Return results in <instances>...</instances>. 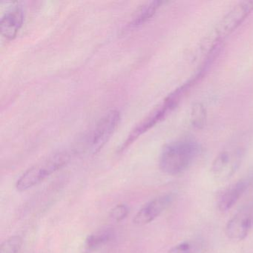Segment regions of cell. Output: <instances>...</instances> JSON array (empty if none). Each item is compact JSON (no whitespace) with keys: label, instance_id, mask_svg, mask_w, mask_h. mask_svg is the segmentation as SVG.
I'll use <instances>...</instances> for the list:
<instances>
[{"label":"cell","instance_id":"1","mask_svg":"<svg viewBox=\"0 0 253 253\" xmlns=\"http://www.w3.org/2000/svg\"><path fill=\"white\" fill-rule=\"evenodd\" d=\"M201 152V145L191 139H181L164 146L159 159L161 171L171 176L179 175L189 169Z\"/></svg>","mask_w":253,"mask_h":253},{"label":"cell","instance_id":"2","mask_svg":"<svg viewBox=\"0 0 253 253\" xmlns=\"http://www.w3.org/2000/svg\"><path fill=\"white\" fill-rule=\"evenodd\" d=\"M71 156L66 151L57 152L28 169L17 180L16 189L19 192H26L42 183L45 179L61 169L70 161Z\"/></svg>","mask_w":253,"mask_h":253},{"label":"cell","instance_id":"3","mask_svg":"<svg viewBox=\"0 0 253 253\" xmlns=\"http://www.w3.org/2000/svg\"><path fill=\"white\" fill-rule=\"evenodd\" d=\"M183 97L182 94L177 89L169 94L168 97H166L161 104L152 110L144 119L142 120L134 127V129L130 132L126 140L123 144L121 150H125L130 145L132 144L133 142L140 137V135L164 121L178 106Z\"/></svg>","mask_w":253,"mask_h":253},{"label":"cell","instance_id":"4","mask_svg":"<svg viewBox=\"0 0 253 253\" xmlns=\"http://www.w3.org/2000/svg\"><path fill=\"white\" fill-rule=\"evenodd\" d=\"M121 121V113L118 110L106 112L96 124L85 142V149L90 154L97 153L113 135Z\"/></svg>","mask_w":253,"mask_h":253},{"label":"cell","instance_id":"5","mask_svg":"<svg viewBox=\"0 0 253 253\" xmlns=\"http://www.w3.org/2000/svg\"><path fill=\"white\" fill-rule=\"evenodd\" d=\"M253 11V1H243L234 6L216 26L214 45L233 33Z\"/></svg>","mask_w":253,"mask_h":253},{"label":"cell","instance_id":"6","mask_svg":"<svg viewBox=\"0 0 253 253\" xmlns=\"http://www.w3.org/2000/svg\"><path fill=\"white\" fill-rule=\"evenodd\" d=\"M243 155V151L240 149L223 151L219 153L211 164L213 175L221 180L232 177L241 165Z\"/></svg>","mask_w":253,"mask_h":253},{"label":"cell","instance_id":"7","mask_svg":"<svg viewBox=\"0 0 253 253\" xmlns=\"http://www.w3.org/2000/svg\"><path fill=\"white\" fill-rule=\"evenodd\" d=\"M175 199L173 193L165 194L145 204L133 218L135 226H141L153 221L161 215Z\"/></svg>","mask_w":253,"mask_h":253},{"label":"cell","instance_id":"8","mask_svg":"<svg viewBox=\"0 0 253 253\" xmlns=\"http://www.w3.org/2000/svg\"><path fill=\"white\" fill-rule=\"evenodd\" d=\"M253 226V206H247L240 210L226 226L228 238L235 241H243L247 238Z\"/></svg>","mask_w":253,"mask_h":253},{"label":"cell","instance_id":"9","mask_svg":"<svg viewBox=\"0 0 253 253\" xmlns=\"http://www.w3.org/2000/svg\"><path fill=\"white\" fill-rule=\"evenodd\" d=\"M24 21V12L20 7L15 6L8 10L0 21V31L2 36L8 41L17 36Z\"/></svg>","mask_w":253,"mask_h":253},{"label":"cell","instance_id":"10","mask_svg":"<svg viewBox=\"0 0 253 253\" xmlns=\"http://www.w3.org/2000/svg\"><path fill=\"white\" fill-rule=\"evenodd\" d=\"M247 180H241L225 189L217 201V207L220 211H227L238 202L249 186Z\"/></svg>","mask_w":253,"mask_h":253},{"label":"cell","instance_id":"11","mask_svg":"<svg viewBox=\"0 0 253 253\" xmlns=\"http://www.w3.org/2000/svg\"><path fill=\"white\" fill-rule=\"evenodd\" d=\"M115 232L112 228L98 229L87 237L83 245L82 253H93L112 241Z\"/></svg>","mask_w":253,"mask_h":253},{"label":"cell","instance_id":"12","mask_svg":"<svg viewBox=\"0 0 253 253\" xmlns=\"http://www.w3.org/2000/svg\"><path fill=\"white\" fill-rule=\"evenodd\" d=\"M164 3L165 2L164 1H152V2H147L145 5H142L134 14L132 20L128 24V26L134 28L144 24L156 14L157 11Z\"/></svg>","mask_w":253,"mask_h":253},{"label":"cell","instance_id":"13","mask_svg":"<svg viewBox=\"0 0 253 253\" xmlns=\"http://www.w3.org/2000/svg\"><path fill=\"white\" fill-rule=\"evenodd\" d=\"M207 109L204 105L201 103H195L190 111V122L192 126L196 129H203L207 124Z\"/></svg>","mask_w":253,"mask_h":253},{"label":"cell","instance_id":"14","mask_svg":"<svg viewBox=\"0 0 253 253\" xmlns=\"http://www.w3.org/2000/svg\"><path fill=\"white\" fill-rule=\"evenodd\" d=\"M23 239L19 235H13L2 242L0 253H18L21 248Z\"/></svg>","mask_w":253,"mask_h":253},{"label":"cell","instance_id":"15","mask_svg":"<svg viewBox=\"0 0 253 253\" xmlns=\"http://www.w3.org/2000/svg\"><path fill=\"white\" fill-rule=\"evenodd\" d=\"M129 209L126 204H118L111 210V219L115 222H121L128 215Z\"/></svg>","mask_w":253,"mask_h":253},{"label":"cell","instance_id":"16","mask_svg":"<svg viewBox=\"0 0 253 253\" xmlns=\"http://www.w3.org/2000/svg\"><path fill=\"white\" fill-rule=\"evenodd\" d=\"M197 248L195 244L189 241H185L177 244L171 249L168 253H195Z\"/></svg>","mask_w":253,"mask_h":253}]
</instances>
